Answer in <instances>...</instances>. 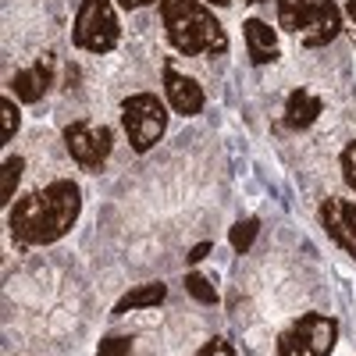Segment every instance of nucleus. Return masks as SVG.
<instances>
[{
    "label": "nucleus",
    "instance_id": "f257e3e1",
    "mask_svg": "<svg viewBox=\"0 0 356 356\" xmlns=\"http://www.w3.org/2000/svg\"><path fill=\"white\" fill-rule=\"evenodd\" d=\"M82 214V189L75 178H54V182L22 193L8 207V232L18 246H54L75 228Z\"/></svg>",
    "mask_w": 356,
    "mask_h": 356
},
{
    "label": "nucleus",
    "instance_id": "f03ea898",
    "mask_svg": "<svg viewBox=\"0 0 356 356\" xmlns=\"http://www.w3.org/2000/svg\"><path fill=\"white\" fill-rule=\"evenodd\" d=\"M161 25L168 43L182 57H225L228 33L203 0H161Z\"/></svg>",
    "mask_w": 356,
    "mask_h": 356
},
{
    "label": "nucleus",
    "instance_id": "7ed1b4c3",
    "mask_svg": "<svg viewBox=\"0 0 356 356\" xmlns=\"http://www.w3.org/2000/svg\"><path fill=\"white\" fill-rule=\"evenodd\" d=\"M282 33L300 36L307 50H321L342 36L346 11L335 0H275Z\"/></svg>",
    "mask_w": 356,
    "mask_h": 356
},
{
    "label": "nucleus",
    "instance_id": "20e7f679",
    "mask_svg": "<svg viewBox=\"0 0 356 356\" xmlns=\"http://www.w3.org/2000/svg\"><path fill=\"white\" fill-rule=\"evenodd\" d=\"M72 43L86 54H111L122 43V18H118V0H79L72 18Z\"/></svg>",
    "mask_w": 356,
    "mask_h": 356
},
{
    "label": "nucleus",
    "instance_id": "39448f33",
    "mask_svg": "<svg viewBox=\"0 0 356 356\" xmlns=\"http://www.w3.org/2000/svg\"><path fill=\"white\" fill-rule=\"evenodd\" d=\"M335 346H339V321L321 310H307L278 332L275 356H332Z\"/></svg>",
    "mask_w": 356,
    "mask_h": 356
},
{
    "label": "nucleus",
    "instance_id": "423d86ee",
    "mask_svg": "<svg viewBox=\"0 0 356 356\" xmlns=\"http://www.w3.org/2000/svg\"><path fill=\"white\" fill-rule=\"evenodd\" d=\"M122 132L136 154H150L168 132V100L157 93H129L122 100Z\"/></svg>",
    "mask_w": 356,
    "mask_h": 356
},
{
    "label": "nucleus",
    "instance_id": "0eeeda50",
    "mask_svg": "<svg viewBox=\"0 0 356 356\" xmlns=\"http://www.w3.org/2000/svg\"><path fill=\"white\" fill-rule=\"evenodd\" d=\"M61 139H65L68 157H72L82 171L97 175V171L107 168L111 150H114V129H111V125H97V122H86V118H79V122H68V125H65Z\"/></svg>",
    "mask_w": 356,
    "mask_h": 356
},
{
    "label": "nucleus",
    "instance_id": "6e6552de",
    "mask_svg": "<svg viewBox=\"0 0 356 356\" xmlns=\"http://www.w3.org/2000/svg\"><path fill=\"white\" fill-rule=\"evenodd\" d=\"M161 82H164V100H168V107H171L175 114H182V118L203 114V107H207L203 86H200L193 75H186L182 68L171 61V57L161 65Z\"/></svg>",
    "mask_w": 356,
    "mask_h": 356
},
{
    "label": "nucleus",
    "instance_id": "1a4fd4ad",
    "mask_svg": "<svg viewBox=\"0 0 356 356\" xmlns=\"http://www.w3.org/2000/svg\"><path fill=\"white\" fill-rule=\"evenodd\" d=\"M317 218H321L324 235H328L346 257L356 260V203L346 200V196H328L321 203Z\"/></svg>",
    "mask_w": 356,
    "mask_h": 356
},
{
    "label": "nucleus",
    "instance_id": "9d476101",
    "mask_svg": "<svg viewBox=\"0 0 356 356\" xmlns=\"http://www.w3.org/2000/svg\"><path fill=\"white\" fill-rule=\"evenodd\" d=\"M54 79H57V57H54V54H43V57H36L33 65L18 68V72L8 79V93H11L18 104H40L50 89H54Z\"/></svg>",
    "mask_w": 356,
    "mask_h": 356
},
{
    "label": "nucleus",
    "instance_id": "9b49d317",
    "mask_svg": "<svg viewBox=\"0 0 356 356\" xmlns=\"http://www.w3.org/2000/svg\"><path fill=\"white\" fill-rule=\"evenodd\" d=\"M243 43H246V57L250 65L264 68V65H275L282 57V36L271 22H264L257 15H250L243 22Z\"/></svg>",
    "mask_w": 356,
    "mask_h": 356
},
{
    "label": "nucleus",
    "instance_id": "f8f14e48",
    "mask_svg": "<svg viewBox=\"0 0 356 356\" xmlns=\"http://www.w3.org/2000/svg\"><path fill=\"white\" fill-rule=\"evenodd\" d=\"M321 114H324V100L314 93V89L300 86V89H292V93L285 97L282 125H285L289 132H307L314 122H321Z\"/></svg>",
    "mask_w": 356,
    "mask_h": 356
},
{
    "label": "nucleus",
    "instance_id": "ddd939ff",
    "mask_svg": "<svg viewBox=\"0 0 356 356\" xmlns=\"http://www.w3.org/2000/svg\"><path fill=\"white\" fill-rule=\"evenodd\" d=\"M164 300H168V285H164V282L132 285L122 300L111 307V314H114V317H125V314H132V310H154V307H161Z\"/></svg>",
    "mask_w": 356,
    "mask_h": 356
},
{
    "label": "nucleus",
    "instance_id": "4468645a",
    "mask_svg": "<svg viewBox=\"0 0 356 356\" xmlns=\"http://www.w3.org/2000/svg\"><path fill=\"white\" fill-rule=\"evenodd\" d=\"M22 175H25V157L18 154H8L4 157V168H0V203L11 207L18 196V186H22Z\"/></svg>",
    "mask_w": 356,
    "mask_h": 356
},
{
    "label": "nucleus",
    "instance_id": "2eb2a0df",
    "mask_svg": "<svg viewBox=\"0 0 356 356\" xmlns=\"http://www.w3.org/2000/svg\"><path fill=\"white\" fill-rule=\"evenodd\" d=\"M182 285H186V292L193 296V300H196V303H203V307H218V303H221V296H218L214 282L207 278L203 271H196V267H189V271H186Z\"/></svg>",
    "mask_w": 356,
    "mask_h": 356
},
{
    "label": "nucleus",
    "instance_id": "dca6fc26",
    "mask_svg": "<svg viewBox=\"0 0 356 356\" xmlns=\"http://www.w3.org/2000/svg\"><path fill=\"white\" fill-rule=\"evenodd\" d=\"M257 235H260V218H243V221H235L228 228V243L235 253H250V246L257 243Z\"/></svg>",
    "mask_w": 356,
    "mask_h": 356
},
{
    "label": "nucleus",
    "instance_id": "f3484780",
    "mask_svg": "<svg viewBox=\"0 0 356 356\" xmlns=\"http://www.w3.org/2000/svg\"><path fill=\"white\" fill-rule=\"evenodd\" d=\"M0 114H4V146H8L18 136V125H22V104L11 93H4L0 97Z\"/></svg>",
    "mask_w": 356,
    "mask_h": 356
},
{
    "label": "nucleus",
    "instance_id": "a211bd4d",
    "mask_svg": "<svg viewBox=\"0 0 356 356\" xmlns=\"http://www.w3.org/2000/svg\"><path fill=\"white\" fill-rule=\"evenodd\" d=\"M136 339L132 335H104L97 346V356H132Z\"/></svg>",
    "mask_w": 356,
    "mask_h": 356
},
{
    "label": "nucleus",
    "instance_id": "6ab92c4d",
    "mask_svg": "<svg viewBox=\"0 0 356 356\" xmlns=\"http://www.w3.org/2000/svg\"><path fill=\"white\" fill-rule=\"evenodd\" d=\"M339 171H342V182L356 193V139H349L339 154Z\"/></svg>",
    "mask_w": 356,
    "mask_h": 356
},
{
    "label": "nucleus",
    "instance_id": "aec40b11",
    "mask_svg": "<svg viewBox=\"0 0 356 356\" xmlns=\"http://www.w3.org/2000/svg\"><path fill=\"white\" fill-rule=\"evenodd\" d=\"M196 356H235V349H232V342H228L225 335H214V339H207V342L196 349Z\"/></svg>",
    "mask_w": 356,
    "mask_h": 356
},
{
    "label": "nucleus",
    "instance_id": "412c9836",
    "mask_svg": "<svg viewBox=\"0 0 356 356\" xmlns=\"http://www.w3.org/2000/svg\"><path fill=\"white\" fill-rule=\"evenodd\" d=\"M211 250H214V246H211V243H207V239H203V243H196V246H193V250L186 253V264H189V267H196V264H203L207 257H211Z\"/></svg>",
    "mask_w": 356,
    "mask_h": 356
},
{
    "label": "nucleus",
    "instance_id": "4be33fe9",
    "mask_svg": "<svg viewBox=\"0 0 356 356\" xmlns=\"http://www.w3.org/2000/svg\"><path fill=\"white\" fill-rule=\"evenodd\" d=\"M154 4H161V0H118L122 11H139V8H154Z\"/></svg>",
    "mask_w": 356,
    "mask_h": 356
},
{
    "label": "nucleus",
    "instance_id": "5701e85b",
    "mask_svg": "<svg viewBox=\"0 0 356 356\" xmlns=\"http://www.w3.org/2000/svg\"><path fill=\"white\" fill-rule=\"evenodd\" d=\"M342 11H346V18H349V22H353V25H356V0H349V4H346V8H342Z\"/></svg>",
    "mask_w": 356,
    "mask_h": 356
},
{
    "label": "nucleus",
    "instance_id": "b1692460",
    "mask_svg": "<svg viewBox=\"0 0 356 356\" xmlns=\"http://www.w3.org/2000/svg\"><path fill=\"white\" fill-rule=\"evenodd\" d=\"M203 4H211V8H232V0H203Z\"/></svg>",
    "mask_w": 356,
    "mask_h": 356
},
{
    "label": "nucleus",
    "instance_id": "393cba45",
    "mask_svg": "<svg viewBox=\"0 0 356 356\" xmlns=\"http://www.w3.org/2000/svg\"><path fill=\"white\" fill-rule=\"evenodd\" d=\"M246 4H250V8H257V4H264V0H246Z\"/></svg>",
    "mask_w": 356,
    "mask_h": 356
}]
</instances>
